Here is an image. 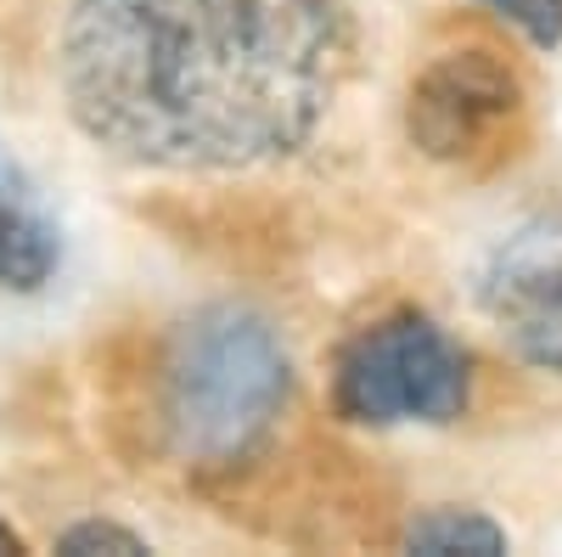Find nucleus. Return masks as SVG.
Returning <instances> with one entry per match:
<instances>
[{"mask_svg": "<svg viewBox=\"0 0 562 557\" xmlns=\"http://www.w3.org/2000/svg\"><path fill=\"white\" fill-rule=\"evenodd\" d=\"M63 237L29 175L0 153V293H40L57 276Z\"/></svg>", "mask_w": 562, "mask_h": 557, "instance_id": "obj_6", "label": "nucleus"}, {"mask_svg": "<svg viewBox=\"0 0 562 557\" xmlns=\"http://www.w3.org/2000/svg\"><path fill=\"white\" fill-rule=\"evenodd\" d=\"M293 389L288 344L248 304H209L164 355V434L180 461L231 468L265 445Z\"/></svg>", "mask_w": 562, "mask_h": 557, "instance_id": "obj_2", "label": "nucleus"}, {"mask_svg": "<svg viewBox=\"0 0 562 557\" xmlns=\"http://www.w3.org/2000/svg\"><path fill=\"white\" fill-rule=\"evenodd\" d=\"M467 394H473L467 349L434 315L416 310L355 333L333 366V405L344 423L360 428H445L467 411Z\"/></svg>", "mask_w": 562, "mask_h": 557, "instance_id": "obj_3", "label": "nucleus"}, {"mask_svg": "<svg viewBox=\"0 0 562 557\" xmlns=\"http://www.w3.org/2000/svg\"><path fill=\"white\" fill-rule=\"evenodd\" d=\"M57 552H68V557H97V552L135 557V552H147V541H140L135 530H119V524H102V519H85V524H74V530L57 541Z\"/></svg>", "mask_w": 562, "mask_h": 557, "instance_id": "obj_9", "label": "nucleus"}, {"mask_svg": "<svg viewBox=\"0 0 562 557\" xmlns=\"http://www.w3.org/2000/svg\"><path fill=\"white\" fill-rule=\"evenodd\" d=\"M0 552H23V541H18V530L0 519Z\"/></svg>", "mask_w": 562, "mask_h": 557, "instance_id": "obj_10", "label": "nucleus"}, {"mask_svg": "<svg viewBox=\"0 0 562 557\" xmlns=\"http://www.w3.org/2000/svg\"><path fill=\"white\" fill-rule=\"evenodd\" d=\"M518 124H524V79L484 45L445 52L411 79L405 130L411 147L428 153L434 164L456 169L495 164L512 153L506 142L518 135Z\"/></svg>", "mask_w": 562, "mask_h": 557, "instance_id": "obj_4", "label": "nucleus"}, {"mask_svg": "<svg viewBox=\"0 0 562 557\" xmlns=\"http://www.w3.org/2000/svg\"><path fill=\"white\" fill-rule=\"evenodd\" d=\"M405 546L411 552H428V557H450V552H467V557H501L506 552V530L484 513H461V506H434L422 513L411 530H405Z\"/></svg>", "mask_w": 562, "mask_h": 557, "instance_id": "obj_7", "label": "nucleus"}, {"mask_svg": "<svg viewBox=\"0 0 562 557\" xmlns=\"http://www.w3.org/2000/svg\"><path fill=\"white\" fill-rule=\"evenodd\" d=\"M479 304L529 366L562 378V214H535L490 248Z\"/></svg>", "mask_w": 562, "mask_h": 557, "instance_id": "obj_5", "label": "nucleus"}, {"mask_svg": "<svg viewBox=\"0 0 562 557\" xmlns=\"http://www.w3.org/2000/svg\"><path fill=\"white\" fill-rule=\"evenodd\" d=\"M344 74L333 0H74L57 79L85 142L140 169H259L321 130Z\"/></svg>", "mask_w": 562, "mask_h": 557, "instance_id": "obj_1", "label": "nucleus"}, {"mask_svg": "<svg viewBox=\"0 0 562 557\" xmlns=\"http://www.w3.org/2000/svg\"><path fill=\"white\" fill-rule=\"evenodd\" d=\"M484 7L518 29L529 45H540V52H551L562 40V0H484Z\"/></svg>", "mask_w": 562, "mask_h": 557, "instance_id": "obj_8", "label": "nucleus"}]
</instances>
